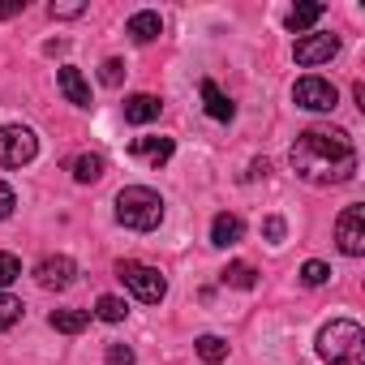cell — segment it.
I'll return each mask as SVG.
<instances>
[{
	"label": "cell",
	"instance_id": "1",
	"mask_svg": "<svg viewBox=\"0 0 365 365\" xmlns=\"http://www.w3.org/2000/svg\"><path fill=\"white\" fill-rule=\"evenodd\" d=\"M288 163L301 180H309V185H344V180H352L356 172V146L344 129H305L297 133L292 150H288Z\"/></svg>",
	"mask_w": 365,
	"mask_h": 365
},
{
	"label": "cell",
	"instance_id": "2",
	"mask_svg": "<svg viewBox=\"0 0 365 365\" xmlns=\"http://www.w3.org/2000/svg\"><path fill=\"white\" fill-rule=\"evenodd\" d=\"M116 220L129 232H155L163 224V198L146 185H125L116 194Z\"/></svg>",
	"mask_w": 365,
	"mask_h": 365
},
{
	"label": "cell",
	"instance_id": "3",
	"mask_svg": "<svg viewBox=\"0 0 365 365\" xmlns=\"http://www.w3.org/2000/svg\"><path fill=\"white\" fill-rule=\"evenodd\" d=\"M318 356L331 365H361L365 361V331L352 318H335L318 331Z\"/></svg>",
	"mask_w": 365,
	"mask_h": 365
},
{
	"label": "cell",
	"instance_id": "4",
	"mask_svg": "<svg viewBox=\"0 0 365 365\" xmlns=\"http://www.w3.org/2000/svg\"><path fill=\"white\" fill-rule=\"evenodd\" d=\"M116 279L138 297V301H146V305H159L163 297H168V279L155 271V267H146V262H133V258H125L120 267H116Z\"/></svg>",
	"mask_w": 365,
	"mask_h": 365
},
{
	"label": "cell",
	"instance_id": "5",
	"mask_svg": "<svg viewBox=\"0 0 365 365\" xmlns=\"http://www.w3.org/2000/svg\"><path fill=\"white\" fill-rule=\"evenodd\" d=\"M39 155V138L26 125H0V168H26Z\"/></svg>",
	"mask_w": 365,
	"mask_h": 365
},
{
	"label": "cell",
	"instance_id": "6",
	"mask_svg": "<svg viewBox=\"0 0 365 365\" xmlns=\"http://www.w3.org/2000/svg\"><path fill=\"white\" fill-rule=\"evenodd\" d=\"M292 99H297V108H305V112H331L335 103H339V91L327 82V78H301L297 86H292Z\"/></svg>",
	"mask_w": 365,
	"mask_h": 365
},
{
	"label": "cell",
	"instance_id": "7",
	"mask_svg": "<svg viewBox=\"0 0 365 365\" xmlns=\"http://www.w3.org/2000/svg\"><path fill=\"white\" fill-rule=\"evenodd\" d=\"M335 241L348 258H361L365 254V207H344L339 220H335Z\"/></svg>",
	"mask_w": 365,
	"mask_h": 365
},
{
	"label": "cell",
	"instance_id": "8",
	"mask_svg": "<svg viewBox=\"0 0 365 365\" xmlns=\"http://www.w3.org/2000/svg\"><path fill=\"white\" fill-rule=\"evenodd\" d=\"M335 52H339V39H335V35H305V39H297V48H292L297 65H305V69L327 65Z\"/></svg>",
	"mask_w": 365,
	"mask_h": 365
},
{
	"label": "cell",
	"instance_id": "9",
	"mask_svg": "<svg viewBox=\"0 0 365 365\" xmlns=\"http://www.w3.org/2000/svg\"><path fill=\"white\" fill-rule=\"evenodd\" d=\"M35 279H39V288H69L73 279H78V262L73 258H65V254H52V258H43L39 267H35Z\"/></svg>",
	"mask_w": 365,
	"mask_h": 365
},
{
	"label": "cell",
	"instance_id": "10",
	"mask_svg": "<svg viewBox=\"0 0 365 365\" xmlns=\"http://www.w3.org/2000/svg\"><path fill=\"white\" fill-rule=\"evenodd\" d=\"M56 86H61V95H65L73 108H91V82L82 78V69L61 65V69H56Z\"/></svg>",
	"mask_w": 365,
	"mask_h": 365
},
{
	"label": "cell",
	"instance_id": "11",
	"mask_svg": "<svg viewBox=\"0 0 365 365\" xmlns=\"http://www.w3.org/2000/svg\"><path fill=\"white\" fill-rule=\"evenodd\" d=\"M133 159H142V163H150V168H163L168 159H172V150H176V142L172 138H133Z\"/></svg>",
	"mask_w": 365,
	"mask_h": 365
},
{
	"label": "cell",
	"instance_id": "12",
	"mask_svg": "<svg viewBox=\"0 0 365 365\" xmlns=\"http://www.w3.org/2000/svg\"><path fill=\"white\" fill-rule=\"evenodd\" d=\"M125 35H129L133 43H155V39L163 35V18H159L155 9H142V14H133V18L125 22Z\"/></svg>",
	"mask_w": 365,
	"mask_h": 365
},
{
	"label": "cell",
	"instance_id": "13",
	"mask_svg": "<svg viewBox=\"0 0 365 365\" xmlns=\"http://www.w3.org/2000/svg\"><path fill=\"white\" fill-rule=\"evenodd\" d=\"M198 91H202V108H207V116H211V120H232V116H237V103H232V99H228L211 78H202V86H198Z\"/></svg>",
	"mask_w": 365,
	"mask_h": 365
},
{
	"label": "cell",
	"instance_id": "14",
	"mask_svg": "<svg viewBox=\"0 0 365 365\" xmlns=\"http://www.w3.org/2000/svg\"><path fill=\"white\" fill-rule=\"evenodd\" d=\"M159 112H163L159 95H129L125 99V120L129 125H150V120H159Z\"/></svg>",
	"mask_w": 365,
	"mask_h": 365
},
{
	"label": "cell",
	"instance_id": "15",
	"mask_svg": "<svg viewBox=\"0 0 365 365\" xmlns=\"http://www.w3.org/2000/svg\"><path fill=\"white\" fill-rule=\"evenodd\" d=\"M241 237H245V224H241V215H228V211H220V215L211 220V245L228 250V245H237Z\"/></svg>",
	"mask_w": 365,
	"mask_h": 365
},
{
	"label": "cell",
	"instance_id": "16",
	"mask_svg": "<svg viewBox=\"0 0 365 365\" xmlns=\"http://www.w3.org/2000/svg\"><path fill=\"white\" fill-rule=\"evenodd\" d=\"M52 331H61V335H78V331H86V322H91V309H52Z\"/></svg>",
	"mask_w": 365,
	"mask_h": 365
},
{
	"label": "cell",
	"instance_id": "17",
	"mask_svg": "<svg viewBox=\"0 0 365 365\" xmlns=\"http://www.w3.org/2000/svg\"><path fill=\"white\" fill-rule=\"evenodd\" d=\"M322 14H327V9H322V5H297V9H292V14H288V18H284V26H288V31H297V35H301V31H309V26H314V22H318V18H322Z\"/></svg>",
	"mask_w": 365,
	"mask_h": 365
},
{
	"label": "cell",
	"instance_id": "18",
	"mask_svg": "<svg viewBox=\"0 0 365 365\" xmlns=\"http://www.w3.org/2000/svg\"><path fill=\"white\" fill-rule=\"evenodd\" d=\"M220 279H224L228 288H254V284H258V271H254L250 262H228Z\"/></svg>",
	"mask_w": 365,
	"mask_h": 365
},
{
	"label": "cell",
	"instance_id": "19",
	"mask_svg": "<svg viewBox=\"0 0 365 365\" xmlns=\"http://www.w3.org/2000/svg\"><path fill=\"white\" fill-rule=\"evenodd\" d=\"M69 168H73V176L82 180V185H91V180H99V176H103V159H99V155H78Z\"/></svg>",
	"mask_w": 365,
	"mask_h": 365
},
{
	"label": "cell",
	"instance_id": "20",
	"mask_svg": "<svg viewBox=\"0 0 365 365\" xmlns=\"http://www.w3.org/2000/svg\"><path fill=\"white\" fill-rule=\"evenodd\" d=\"M125 314H129V305L120 297H99L95 301V318H103V322H125Z\"/></svg>",
	"mask_w": 365,
	"mask_h": 365
},
{
	"label": "cell",
	"instance_id": "21",
	"mask_svg": "<svg viewBox=\"0 0 365 365\" xmlns=\"http://www.w3.org/2000/svg\"><path fill=\"white\" fill-rule=\"evenodd\" d=\"M18 318H22V301L14 292H0V331H9Z\"/></svg>",
	"mask_w": 365,
	"mask_h": 365
},
{
	"label": "cell",
	"instance_id": "22",
	"mask_svg": "<svg viewBox=\"0 0 365 365\" xmlns=\"http://www.w3.org/2000/svg\"><path fill=\"white\" fill-rule=\"evenodd\" d=\"M327 279H331V267H327V262H318V258H314V262H305V267H301V284H305V288H322Z\"/></svg>",
	"mask_w": 365,
	"mask_h": 365
},
{
	"label": "cell",
	"instance_id": "23",
	"mask_svg": "<svg viewBox=\"0 0 365 365\" xmlns=\"http://www.w3.org/2000/svg\"><path fill=\"white\" fill-rule=\"evenodd\" d=\"M198 356L215 365V361H224V356H228V344H224L220 335H202V339H198Z\"/></svg>",
	"mask_w": 365,
	"mask_h": 365
},
{
	"label": "cell",
	"instance_id": "24",
	"mask_svg": "<svg viewBox=\"0 0 365 365\" xmlns=\"http://www.w3.org/2000/svg\"><path fill=\"white\" fill-rule=\"evenodd\" d=\"M18 275H22V262H18L14 254H0V292H5Z\"/></svg>",
	"mask_w": 365,
	"mask_h": 365
},
{
	"label": "cell",
	"instance_id": "25",
	"mask_svg": "<svg viewBox=\"0 0 365 365\" xmlns=\"http://www.w3.org/2000/svg\"><path fill=\"white\" fill-rule=\"evenodd\" d=\"M48 14H52V18H82V14H86V0H65V5H56V0H52Z\"/></svg>",
	"mask_w": 365,
	"mask_h": 365
},
{
	"label": "cell",
	"instance_id": "26",
	"mask_svg": "<svg viewBox=\"0 0 365 365\" xmlns=\"http://www.w3.org/2000/svg\"><path fill=\"white\" fill-rule=\"evenodd\" d=\"M99 82H103V86H120V82H125V65H120V61H103V65H99Z\"/></svg>",
	"mask_w": 365,
	"mask_h": 365
},
{
	"label": "cell",
	"instance_id": "27",
	"mask_svg": "<svg viewBox=\"0 0 365 365\" xmlns=\"http://www.w3.org/2000/svg\"><path fill=\"white\" fill-rule=\"evenodd\" d=\"M284 232H288V224H284L279 215H267V220H262V237H267V241H284Z\"/></svg>",
	"mask_w": 365,
	"mask_h": 365
},
{
	"label": "cell",
	"instance_id": "28",
	"mask_svg": "<svg viewBox=\"0 0 365 365\" xmlns=\"http://www.w3.org/2000/svg\"><path fill=\"white\" fill-rule=\"evenodd\" d=\"M108 365H133V348L129 344H108Z\"/></svg>",
	"mask_w": 365,
	"mask_h": 365
},
{
	"label": "cell",
	"instance_id": "29",
	"mask_svg": "<svg viewBox=\"0 0 365 365\" xmlns=\"http://www.w3.org/2000/svg\"><path fill=\"white\" fill-rule=\"evenodd\" d=\"M14 207H18V194L5 185V180H0V220H9V215H14Z\"/></svg>",
	"mask_w": 365,
	"mask_h": 365
},
{
	"label": "cell",
	"instance_id": "30",
	"mask_svg": "<svg viewBox=\"0 0 365 365\" xmlns=\"http://www.w3.org/2000/svg\"><path fill=\"white\" fill-rule=\"evenodd\" d=\"M18 14H26V0H5L0 5V18H18Z\"/></svg>",
	"mask_w": 365,
	"mask_h": 365
},
{
	"label": "cell",
	"instance_id": "31",
	"mask_svg": "<svg viewBox=\"0 0 365 365\" xmlns=\"http://www.w3.org/2000/svg\"><path fill=\"white\" fill-rule=\"evenodd\" d=\"M65 48H69V43H65V39H52V43H48V48H43V52H48V56H56V52H65Z\"/></svg>",
	"mask_w": 365,
	"mask_h": 365
}]
</instances>
